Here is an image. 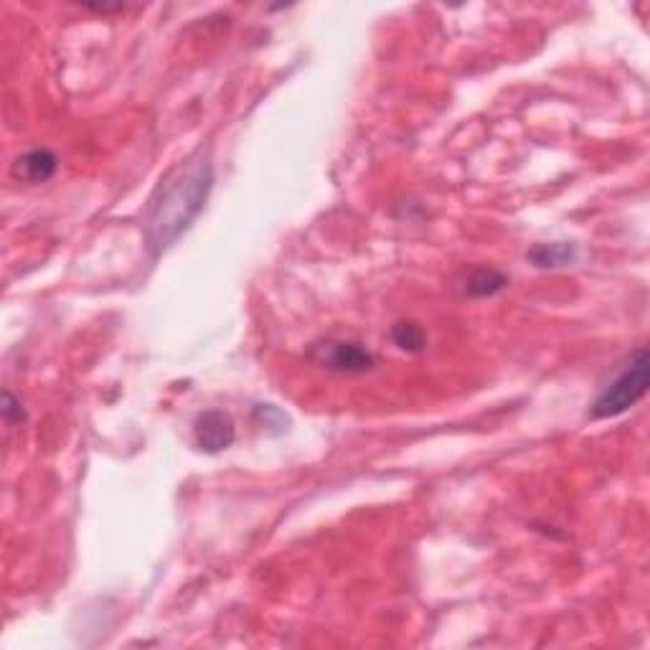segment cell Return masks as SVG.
<instances>
[{"instance_id": "cell-2", "label": "cell", "mask_w": 650, "mask_h": 650, "mask_svg": "<svg viewBox=\"0 0 650 650\" xmlns=\"http://www.w3.org/2000/svg\"><path fill=\"white\" fill-rule=\"evenodd\" d=\"M650 386V356L645 348H638L628 359L625 369L610 381L592 404V417L610 419L620 417L633 409L648 394Z\"/></svg>"}, {"instance_id": "cell-8", "label": "cell", "mask_w": 650, "mask_h": 650, "mask_svg": "<svg viewBox=\"0 0 650 650\" xmlns=\"http://www.w3.org/2000/svg\"><path fill=\"white\" fill-rule=\"evenodd\" d=\"M392 338H394V343H397V346L407 353H419L427 343V336H425V331H422V325L412 323V320H402V323L394 325Z\"/></svg>"}, {"instance_id": "cell-3", "label": "cell", "mask_w": 650, "mask_h": 650, "mask_svg": "<svg viewBox=\"0 0 650 650\" xmlns=\"http://www.w3.org/2000/svg\"><path fill=\"white\" fill-rule=\"evenodd\" d=\"M310 361L320 369L336 371V374L359 376L376 366V356L366 346L356 341H318L308 351Z\"/></svg>"}, {"instance_id": "cell-7", "label": "cell", "mask_w": 650, "mask_h": 650, "mask_svg": "<svg viewBox=\"0 0 650 650\" xmlns=\"http://www.w3.org/2000/svg\"><path fill=\"white\" fill-rule=\"evenodd\" d=\"M508 287V275L498 270H473L465 280V295L470 298H493Z\"/></svg>"}, {"instance_id": "cell-1", "label": "cell", "mask_w": 650, "mask_h": 650, "mask_svg": "<svg viewBox=\"0 0 650 650\" xmlns=\"http://www.w3.org/2000/svg\"><path fill=\"white\" fill-rule=\"evenodd\" d=\"M211 186H214V163H211V153L204 148L176 163L160 178L143 219L145 244L153 257L173 247L178 237L188 232V226L199 219Z\"/></svg>"}, {"instance_id": "cell-4", "label": "cell", "mask_w": 650, "mask_h": 650, "mask_svg": "<svg viewBox=\"0 0 650 650\" xmlns=\"http://www.w3.org/2000/svg\"><path fill=\"white\" fill-rule=\"evenodd\" d=\"M193 442L209 455L224 452L237 442V427L234 419L221 409H206L193 422Z\"/></svg>"}, {"instance_id": "cell-5", "label": "cell", "mask_w": 650, "mask_h": 650, "mask_svg": "<svg viewBox=\"0 0 650 650\" xmlns=\"http://www.w3.org/2000/svg\"><path fill=\"white\" fill-rule=\"evenodd\" d=\"M59 160L51 153L49 148H36L23 153L21 158L13 163V176L23 183H46L49 178H54Z\"/></svg>"}, {"instance_id": "cell-6", "label": "cell", "mask_w": 650, "mask_h": 650, "mask_svg": "<svg viewBox=\"0 0 650 650\" xmlns=\"http://www.w3.org/2000/svg\"><path fill=\"white\" fill-rule=\"evenodd\" d=\"M526 259L539 270H559V267L572 265L577 259V244L572 242H551L536 244L526 252Z\"/></svg>"}, {"instance_id": "cell-9", "label": "cell", "mask_w": 650, "mask_h": 650, "mask_svg": "<svg viewBox=\"0 0 650 650\" xmlns=\"http://www.w3.org/2000/svg\"><path fill=\"white\" fill-rule=\"evenodd\" d=\"M3 417H6L8 425H13V422H23V419H26V412H23V404L18 402V399L13 397L11 392L3 394Z\"/></svg>"}]
</instances>
